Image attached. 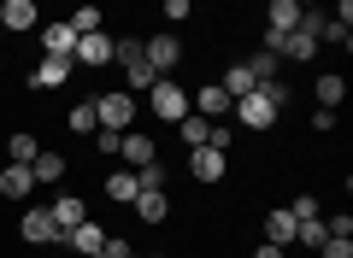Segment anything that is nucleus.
I'll return each instance as SVG.
<instances>
[{
	"label": "nucleus",
	"instance_id": "nucleus-1",
	"mask_svg": "<svg viewBox=\"0 0 353 258\" xmlns=\"http://www.w3.org/2000/svg\"><path fill=\"white\" fill-rule=\"evenodd\" d=\"M283 106H289V83H265V88H253L248 100H236L230 111H236L241 129H271Z\"/></svg>",
	"mask_w": 353,
	"mask_h": 258
},
{
	"label": "nucleus",
	"instance_id": "nucleus-2",
	"mask_svg": "<svg viewBox=\"0 0 353 258\" xmlns=\"http://www.w3.org/2000/svg\"><path fill=\"white\" fill-rule=\"evenodd\" d=\"M136 94H124V88H112V94H94V118H101V129H118V136H130L136 129Z\"/></svg>",
	"mask_w": 353,
	"mask_h": 258
},
{
	"label": "nucleus",
	"instance_id": "nucleus-3",
	"mask_svg": "<svg viewBox=\"0 0 353 258\" xmlns=\"http://www.w3.org/2000/svg\"><path fill=\"white\" fill-rule=\"evenodd\" d=\"M148 106H153L159 123H183V118H189V88L171 83V76H159V83L148 88Z\"/></svg>",
	"mask_w": 353,
	"mask_h": 258
},
{
	"label": "nucleus",
	"instance_id": "nucleus-4",
	"mask_svg": "<svg viewBox=\"0 0 353 258\" xmlns=\"http://www.w3.org/2000/svg\"><path fill=\"white\" fill-rule=\"evenodd\" d=\"M141 59L153 65V76H165V71H176V65H183V41H176L171 30H159V36L141 41Z\"/></svg>",
	"mask_w": 353,
	"mask_h": 258
},
{
	"label": "nucleus",
	"instance_id": "nucleus-5",
	"mask_svg": "<svg viewBox=\"0 0 353 258\" xmlns=\"http://www.w3.org/2000/svg\"><path fill=\"white\" fill-rule=\"evenodd\" d=\"M18 235H24L30 246H59V241H65V235L53 229V211H48V206H30L24 217H18Z\"/></svg>",
	"mask_w": 353,
	"mask_h": 258
},
{
	"label": "nucleus",
	"instance_id": "nucleus-6",
	"mask_svg": "<svg viewBox=\"0 0 353 258\" xmlns=\"http://www.w3.org/2000/svg\"><path fill=\"white\" fill-rule=\"evenodd\" d=\"M0 30H12V36L41 30V6L36 0H0Z\"/></svg>",
	"mask_w": 353,
	"mask_h": 258
},
{
	"label": "nucleus",
	"instance_id": "nucleus-7",
	"mask_svg": "<svg viewBox=\"0 0 353 258\" xmlns=\"http://www.w3.org/2000/svg\"><path fill=\"white\" fill-rule=\"evenodd\" d=\"M112 53H118V41L106 36V30H94V36H77L71 65H112Z\"/></svg>",
	"mask_w": 353,
	"mask_h": 258
},
{
	"label": "nucleus",
	"instance_id": "nucleus-8",
	"mask_svg": "<svg viewBox=\"0 0 353 258\" xmlns=\"http://www.w3.org/2000/svg\"><path fill=\"white\" fill-rule=\"evenodd\" d=\"M59 246H71V252L94 258V252H101V246H106V229H101V223H94V217H83V223H77V229H65V241H59Z\"/></svg>",
	"mask_w": 353,
	"mask_h": 258
},
{
	"label": "nucleus",
	"instance_id": "nucleus-9",
	"mask_svg": "<svg viewBox=\"0 0 353 258\" xmlns=\"http://www.w3.org/2000/svg\"><path fill=\"white\" fill-rule=\"evenodd\" d=\"M41 47H48V59H71L77 53V30L65 24V18H53V24H41Z\"/></svg>",
	"mask_w": 353,
	"mask_h": 258
},
{
	"label": "nucleus",
	"instance_id": "nucleus-10",
	"mask_svg": "<svg viewBox=\"0 0 353 258\" xmlns=\"http://www.w3.org/2000/svg\"><path fill=\"white\" fill-rule=\"evenodd\" d=\"M189 171H194V182H224V171H230V159L218 147H194V159H189Z\"/></svg>",
	"mask_w": 353,
	"mask_h": 258
},
{
	"label": "nucleus",
	"instance_id": "nucleus-11",
	"mask_svg": "<svg viewBox=\"0 0 353 258\" xmlns=\"http://www.w3.org/2000/svg\"><path fill=\"white\" fill-rule=\"evenodd\" d=\"M118 159H124V171H141V164H153V159H159V147H153V141L141 136V129H130V136H124V147H118Z\"/></svg>",
	"mask_w": 353,
	"mask_h": 258
},
{
	"label": "nucleus",
	"instance_id": "nucleus-12",
	"mask_svg": "<svg viewBox=\"0 0 353 258\" xmlns=\"http://www.w3.org/2000/svg\"><path fill=\"white\" fill-rule=\"evenodd\" d=\"M294 24H301V0H271V6H265V30H271V36H289Z\"/></svg>",
	"mask_w": 353,
	"mask_h": 258
},
{
	"label": "nucleus",
	"instance_id": "nucleus-13",
	"mask_svg": "<svg viewBox=\"0 0 353 258\" xmlns=\"http://www.w3.org/2000/svg\"><path fill=\"white\" fill-rule=\"evenodd\" d=\"M48 211H53V229H77V223H83L88 217V206H83V200H77V194H59V200H48Z\"/></svg>",
	"mask_w": 353,
	"mask_h": 258
},
{
	"label": "nucleus",
	"instance_id": "nucleus-14",
	"mask_svg": "<svg viewBox=\"0 0 353 258\" xmlns=\"http://www.w3.org/2000/svg\"><path fill=\"white\" fill-rule=\"evenodd\" d=\"M71 71H77L71 59H41L36 71H30V88H65V83H71Z\"/></svg>",
	"mask_w": 353,
	"mask_h": 258
},
{
	"label": "nucleus",
	"instance_id": "nucleus-15",
	"mask_svg": "<svg viewBox=\"0 0 353 258\" xmlns=\"http://www.w3.org/2000/svg\"><path fill=\"white\" fill-rule=\"evenodd\" d=\"M189 111H201L206 123H218V118H224V111H230V94H224V88H218V83H206L201 94L189 100Z\"/></svg>",
	"mask_w": 353,
	"mask_h": 258
},
{
	"label": "nucleus",
	"instance_id": "nucleus-16",
	"mask_svg": "<svg viewBox=\"0 0 353 258\" xmlns=\"http://www.w3.org/2000/svg\"><path fill=\"white\" fill-rule=\"evenodd\" d=\"M0 194H6V200H30V194H36L30 164H6V171H0Z\"/></svg>",
	"mask_w": 353,
	"mask_h": 258
},
{
	"label": "nucleus",
	"instance_id": "nucleus-17",
	"mask_svg": "<svg viewBox=\"0 0 353 258\" xmlns=\"http://www.w3.org/2000/svg\"><path fill=\"white\" fill-rule=\"evenodd\" d=\"M265 241H271V246H283V252L294 246V217H289V206L265 211Z\"/></svg>",
	"mask_w": 353,
	"mask_h": 258
},
{
	"label": "nucleus",
	"instance_id": "nucleus-18",
	"mask_svg": "<svg viewBox=\"0 0 353 258\" xmlns=\"http://www.w3.org/2000/svg\"><path fill=\"white\" fill-rule=\"evenodd\" d=\"M30 176H36V188H59L65 182V153H36Z\"/></svg>",
	"mask_w": 353,
	"mask_h": 258
},
{
	"label": "nucleus",
	"instance_id": "nucleus-19",
	"mask_svg": "<svg viewBox=\"0 0 353 258\" xmlns=\"http://www.w3.org/2000/svg\"><path fill=\"white\" fill-rule=\"evenodd\" d=\"M218 88H224V94H230V106H236V100H248V94H253L259 83L248 76V65H230V71L218 76Z\"/></svg>",
	"mask_w": 353,
	"mask_h": 258
},
{
	"label": "nucleus",
	"instance_id": "nucleus-20",
	"mask_svg": "<svg viewBox=\"0 0 353 258\" xmlns=\"http://www.w3.org/2000/svg\"><path fill=\"white\" fill-rule=\"evenodd\" d=\"M130 211H136L141 223H165V217H171V200H165V188H159V194H136Z\"/></svg>",
	"mask_w": 353,
	"mask_h": 258
},
{
	"label": "nucleus",
	"instance_id": "nucleus-21",
	"mask_svg": "<svg viewBox=\"0 0 353 258\" xmlns=\"http://www.w3.org/2000/svg\"><path fill=\"white\" fill-rule=\"evenodd\" d=\"M153 83H159V76H153L148 59H130V65H124V94H148Z\"/></svg>",
	"mask_w": 353,
	"mask_h": 258
},
{
	"label": "nucleus",
	"instance_id": "nucleus-22",
	"mask_svg": "<svg viewBox=\"0 0 353 258\" xmlns=\"http://www.w3.org/2000/svg\"><path fill=\"white\" fill-rule=\"evenodd\" d=\"M176 136L189 141V147H212V123H206V118H201V111H189V118L176 123Z\"/></svg>",
	"mask_w": 353,
	"mask_h": 258
},
{
	"label": "nucleus",
	"instance_id": "nucleus-23",
	"mask_svg": "<svg viewBox=\"0 0 353 258\" xmlns=\"http://www.w3.org/2000/svg\"><path fill=\"white\" fill-rule=\"evenodd\" d=\"M106 194H112L118 206H136V194H141V188H136V171H112V176H106Z\"/></svg>",
	"mask_w": 353,
	"mask_h": 258
},
{
	"label": "nucleus",
	"instance_id": "nucleus-24",
	"mask_svg": "<svg viewBox=\"0 0 353 258\" xmlns=\"http://www.w3.org/2000/svg\"><path fill=\"white\" fill-rule=\"evenodd\" d=\"M341 100H347V83H341L336 71H324V76H318V106H324V111H336Z\"/></svg>",
	"mask_w": 353,
	"mask_h": 258
},
{
	"label": "nucleus",
	"instance_id": "nucleus-25",
	"mask_svg": "<svg viewBox=\"0 0 353 258\" xmlns=\"http://www.w3.org/2000/svg\"><path fill=\"white\" fill-rule=\"evenodd\" d=\"M65 123H71V136H94V129H101V118H94V100L71 106V111H65Z\"/></svg>",
	"mask_w": 353,
	"mask_h": 258
},
{
	"label": "nucleus",
	"instance_id": "nucleus-26",
	"mask_svg": "<svg viewBox=\"0 0 353 258\" xmlns=\"http://www.w3.org/2000/svg\"><path fill=\"white\" fill-rule=\"evenodd\" d=\"M6 153H12V159H6V164H36V136H30V129H18V136L12 141H6Z\"/></svg>",
	"mask_w": 353,
	"mask_h": 258
},
{
	"label": "nucleus",
	"instance_id": "nucleus-27",
	"mask_svg": "<svg viewBox=\"0 0 353 258\" xmlns=\"http://www.w3.org/2000/svg\"><path fill=\"white\" fill-rule=\"evenodd\" d=\"M65 24H71L77 36H94V30H101V6H77V12L65 18Z\"/></svg>",
	"mask_w": 353,
	"mask_h": 258
},
{
	"label": "nucleus",
	"instance_id": "nucleus-28",
	"mask_svg": "<svg viewBox=\"0 0 353 258\" xmlns=\"http://www.w3.org/2000/svg\"><path fill=\"white\" fill-rule=\"evenodd\" d=\"M330 235H324V217H312V223H294V246H324Z\"/></svg>",
	"mask_w": 353,
	"mask_h": 258
},
{
	"label": "nucleus",
	"instance_id": "nucleus-29",
	"mask_svg": "<svg viewBox=\"0 0 353 258\" xmlns=\"http://www.w3.org/2000/svg\"><path fill=\"white\" fill-rule=\"evenodd\" d=\"M136 188H141V194H159V188H165V164H159V159L141 164V171H136Z\"/></svg>",
	"mask_w": 353,
	"mask_h": 258
},
{
	"label": "nucleus",
	"instance_id": "nucleus-30",
	"mask_svg": "<svg viewBox=\"0 0 353 258\" xmlns=\"http://www.w3.org/2000/svg\"><path fill=\"white\" fill-rule=\"evenodd\" d=\"M118 147H124V136H118V129H94V153H106V159H118Z\"/></svg>",
	"mask_w": 353,
	"mask_h": 258
},
{
	"label": "nucleus",
	"instance_id": "nucleus-31",
	"mask_svg": "<svg viewBox=\"0 0 353 258\" xmlns=\"http://www.w3.org/2000/svg\"><path fill=\"white\" fill-rule=\"evenodd\" d=\"M159 12H165V18H171V24H183V18H194V6H189V0H165Z\"/></svg>",
	"mask_w": 353,
	"mask_h": 258
},
{
	"label": "nucleus",
	"instance_id": "nucleus-32",
	"mask_svg": "<svg viewBox=\"0 0 353 258\" xmlns=\"http://www.w3.org/2000/svg\"><path fill=\"white\" fill-rule=\"evenodd\" d=\"M318 258H353V241H324V246H318Z\"/></svg>",
	"mask_w": 353,
	"mask_h": 258
},
{
	"label": "nucleus",
	"instance_id": "nucleus-33",
	"mask_svg": "<svg viewBox=\"0 0 353 258\" xmlns=\"http://www.w3.org/2000/svg\"><path fill=\"white\" fill-rule=\"evenodd\" d=\"M230 141H236V129H230V123H212V147L230 153Z\"/></svg>",
	"mask_w": 353,
	"mask_h": 258
},
{
	"label": "nucleus",
	"instance_id": "nucleus-34",
	"mask_svg": "<svg viewBox=\"0 0 353 258\" xmlns=\"http://www.w3.org/2000/svg\"><path fill=\"white\" fill-rule=\"evenodd\" d=\"M312 129H318V136H330V129H336V111L318 106V111H312Z\"/></svg>",
	"mask_w": 353,
	"mask_h": 258
},
{
	"label": "nucleus",
	"instance_id": "nucleus-35",
	"mask_svg": "<svg viewBox=\"0 0 353 258\" xmlns=\"http://www.w3.org/2000/svg\"><path fill=\"white\" fill-rule=\"evenodd\" d=\"M253 258H289V252H283V246H271V241H265V246H253Z\"/></svg>",
	"mask_w": 353,
	"mask_h": 258
},
{
	"label": "nucleus",
	"instance_id": "nucleus-36",
	"mask_svg": "<svg viewBox=\"0 0 353 258\" xmlns=\"http://www.w3.org/2000/svg\"><path fill=\"white\" fill-rule=\"evenodd\" d=\"M0 71H6V59H0Z\"/></svg>",
	"mask_w": 353,
	"mask_h": 258
}]
</instances>
